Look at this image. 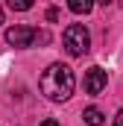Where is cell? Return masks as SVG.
Instances as JSON below:
<instances>
[{
  "label": "cell",
  "instance_id": "10",
  "mask_svg": "<svg viewBox=\"0 0 123 126\" xmlns=\"http://www.w3.org/2000/svg\"><path fill=\"white\" fill-rule=\"evenodd\" d=\"M41 126H59V120H44Z\"/></svg>",
  "mask_w": 123,
  "mask_h": 126
},
{
  "label": "cell",
  "instance_id": "3",
  "mask_svg": "<svg viewBox=\"0 0 123 126\" xmlns=\"http://www.w3.org/2000/svg\"><path fill=\"white\" fill-rule=\"evenodd\" d=\"M38 35L41 32L32 30V27H12V30H6V41L12 47H32L38 41Z\"/></svg>",
  "mask_w": 123,
  "mask_h": 126
},
{
  "label": "cell",
  "instance_id": "7",
  "mask_svg": "<svg viewBox=\"0 0 123 126\" xmlns=\"http://www.w3.org/2000/svg\"><path fill=\"white\" fill-rule=\"evenodd\" d=\"M9 9H15V12H30L32 3H30V0H12V3H9Z\"/></svg>",
  "mask_w": 123,
  "mask_h": 126
},
{
  "label": "cell",
  "instance_id": "2",
  "mask_svg": "<svg viewBox=\"0 0 123 126\" xmlns=\"http://www.w3.org/2000/svg\"><path fill=\"white\" fill-rule=\"evenodd\" d=\"M62 44H64V50H67L70 56H82V53H88V47H91V35H88V30H85L82 24H70L67 30L62 32Z\"/></svg>",
  "mask_w": 123,
  "mask_h": 126
},
{
  "label": "cell",
  "instance_id": "11",
  "mask_svg": "<svg viewBox=\"0 0 123 126\" xmlns=\"http://www.w3.org/2000/svg\"><path fill=\"white\" fill-rule=\"evenodd\" d=\"M0 24H3V6H0Z\"/></svg>",
  "mask_w": 123,
  "mask_h": 126
},
{
  "label": "cell",
  "instance_id": "8",
  "mask_svg": "<svg viewBox=\"0 0 123 126\" xmlns=\"http://www.w3.org/2000/svg\"><path fill=\"white\" fill-rule=\"evenodd\" d=\"M47 21H59V9H47Z\"/></svg>",
  "mask_w": 123,
  "mask_h": 126
},
{
  "label": "cell",
  "instance_id": "1",
  "mask_svg": "<svg viewBox=\"0 0 123 126\" xmlns=\"http://www.w3.org/2000/svg\"><path fill=\"white\" fill-rule=\"evenodd\" d=\"M41 94L47 97V100H53V103H62V100H67V97L73 94V85H76V76H73V70L67 67V64H50L44 73H41Z\"/></svg>",
  "mask_w": 123,
  "mask_h": 126
},
{
  "label": "cell",
  "instance_id": "4",
  "mask_svg": "<svg viewBox=\"0 0 123 126\" xmlns=\"http://www.w3.org/2000/svg\"><path fill=\"white\" fill-rule=\"evenodd\" d=\"M108 85V73L103 70V67H88L85 70V94H100L103 88Z\"/></svg>",
  "mask_w": 123,
  "mask_h": 126
},
{
  "label": "cell",
  "instance_id": "6",
  "mask_svg": "<svg viewBox=\"0 0 123 126\" xmlns=\"http://www.w3.org/2000/svg\"><path fill=\"white\" fill-rule=\"evenodd\" d=\"M67 9L76 12V15H88V12H91V3H88V0H70Z\"/></svg>",
  "mask_w": 123,
  "mask_h": 126
},
{
  "label": "cell",
  "instance_id": "5",
  "mask_svg": "<svg viewBox=\"0 0 123 126\" xmlns=\"http://www.w3.org/2000/svg\"><path fill=\"white\" fill-rule=\"evenodd\" d=\"M82 117H85V123H88V126H103V123H106V114H103L100 109H94V106L82 111Z\"/></svg>",
  "mask_w": 123,
  "mask_h": 126
},
{
  "label": "cell",
  "instance_id": "9",
  "mask_svg": "<svg viewBox=\"0 0 123 126\" xmlns=\"http://www.w3.org/2000/svg\"><path fill=\"white\" fill-rule=\"evenodd\" d=\"M114 126H123V109L117 111V117H114Z\"/></svg>",
  "mask_w": 123,
  "mask_h": 126
}]
</instances>
